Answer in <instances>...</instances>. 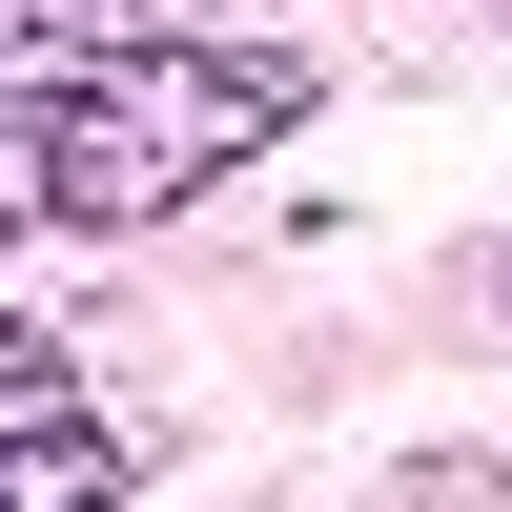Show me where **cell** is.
<instances>
[{
  "label": "cell",
  "instance_id": "cell-1",
  "mask_svg": "<svg viewBox=\"0 0 512 512\" xmlns=\"http://www.w3.org/2000/svg\"><path fill=\"white\" fill-rule=\"evenodd\" d=\"M308 123V62L287 41H103V62L62 82V103H21L0 144H21V205L41 226H164L185 185H226L246 144H287Z\"/></svg>",
  "mask_w": 512,
  "mask_h": 512
},
{
  "label": "cell",
  "instance_id": "cell-2",
  "mask_svg": "<svg viewBox=\"0 0 512 512\" xmlns=\"http://www.w3.org/2000/svg\"><path fill=\"white\" fill-rule=\"evenodd\" d=\"M144 21H164V0H0V123L62 103V82L103 62V41H144Z\"/></svg>",
  "mask_w": 512,
  "mask_h": 512
},
{
  "label": "cell",
  "instance_id": "cell-3",
  "mask_svg": "<svg viewBox=\"0 0 512 512\" xmlns=\"http://www.w3.org/2000/svg\"><path fill=\"white\" fill-rule=\"evenodd\" d=\"M0 512H123V451L82 431V410L62 431H0Z\"/></svg>",
  "mask_w": 512,
  "mask_h": 512
},
{
  "label": "cell",
  "instance_id": "cell-4",
  "mask_svg": "<svg viewBox=\"0 0 512 512\" xmlns=\"http://www.w3.org/2000/svg\"><path fill=\"white\" fill-rule=\"evenodd\" d=\"M62 410H82V390H62V349H41L21 308H0V431H62Z\"/></svg>",
  "mask_w": 512,
  "mask_h": 512
}]
</instances>
